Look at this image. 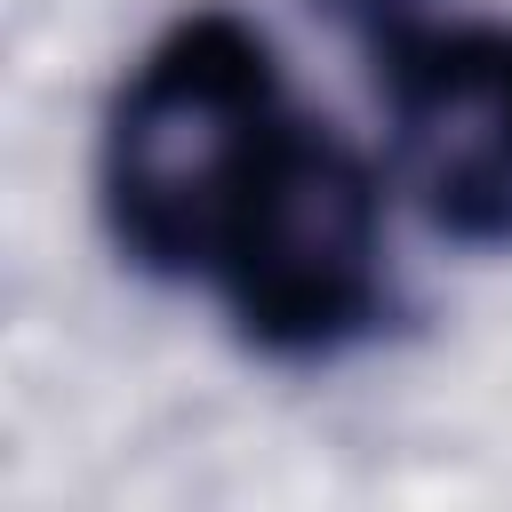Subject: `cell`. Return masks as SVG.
I'll use <instances>...</instances> for the list:
<instances>
[{
  "mask_svg": "<svg viewBox=\"0 0 512 512\" xmlns=\"http://www.w3.org/2000/svg\"><path fill=\"white\" fill-rule=\"evenodd\" d=\"M288 88L272 40L232 16L200 8L168 24L104 120V224L112 240L160 280H208L256 168L288 136Z\"/></svg>",
  "mask_w": 512,
  "mask_h": 512,
  "instance_id": "1",
  "label": "cell"
},
{
  "mask_svg": "<svg viewBox=\"0 0 512 512\" xmlns=\"http://www.w3.org/2000/svg\"><path fill=\"white\" fill-rule=\"evenodd\" d=\"M392 152L424 216L456 240H512V24L368 32Z\"/></svg>",
  "mask_w": 512,
  "mask_h": 512,
  "instance_id": "3",
  "label": "cell"
},
{
  "mask_svg": "<svg viewBox=\"0 0 512 512\" xmlns=\"http://www.w3.org/2000/svg\"><path fill=\"white\" fill-rule=\"evenodd\" d=\"M208 280L224 288L240 336L280 360H328L384 320V192L368 160L288 120L256 168Z\"/></svg>",
  "mask_w": 512,
  "mask_h": 512,
  "instance_id": "2",
  "label": "cell"
},
{
  "mask_svg": "<svg viewBox=\"0 0 512 512\" xmlns=\"http://www.w3.org/2000/svg\"><path fill=\"white\" fill-rule=\"evenodd\" d=\"M336 16H352L360 32H384V24H400L408 16V0H328Z\"/></svg>",
  "mask_w": 512,
  "mask_h": 512,
  "instance_id": "4",
  "label": "cell"
}]
</instances>
